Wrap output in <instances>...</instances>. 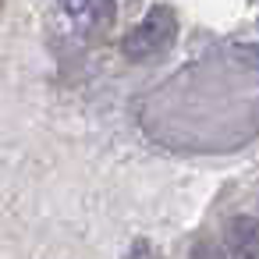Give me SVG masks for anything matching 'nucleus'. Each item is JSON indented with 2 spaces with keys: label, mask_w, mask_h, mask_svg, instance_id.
I'll return each mask as SVG.
<instances>
[{
  "label": "nucleus",
  "mask_w": 259,
  "mask_h": 259,
  "mask_svg": "<svg viewBox=\"0 0 259 259\" xmlns=\"http://www.w3.org/2000/svg\"><path fill=\"white\" fill-rule=\"evenodd\" d=\"M174 39H178V15L167 4H153L146 18L121 39V50L135 64H153L174 47Z\"/></svg>",
  "instance_id": "1"
},
{
  "label": "nucleus",
  "mask_w": 259,
  "mask_h": 259,
  "mask_svg": "<svg viewBox=\"0 0 259 259\" xmlns=\"http://www.w3.org/2000/svg\"><path fill=\"white\" fill-rule=\"evenodd\" d=\"M224 241L238 259H259V220L231 217L227 227H224Z\"/></svg>",
  "instance_id": "2"
},
{
  "label": "nucleus",
  "mask_w": 259,
  "mask_h": 259,
  "mask_svg": "<svg viewBox=\"0 0 259 259\" xmlns=\"http://www.w3.org/2000/svg\"><path fill=\"white\" fill-rule=\"evenodd\" d=\"M192 259H238V255L227 248V241H209V238H202V241L192 245Z\"/></svg>",
  "instance_id": "3"
},
{
  "label": "nucleus",
  "mask_w": 259,
  "mask_h": 259,
  "mask_svg": "<svg viewBox=\"0 0 259 259\" xmlns=\"http://www.w3.org/2000/svg\"><path fill=\"white\" fill-rule=\"evenodd\" d=\"M61 8H64L68 15L82 18V15H89V0H61Z\"/></svg>",
  "instance_id": "4"
}]
</instances>
